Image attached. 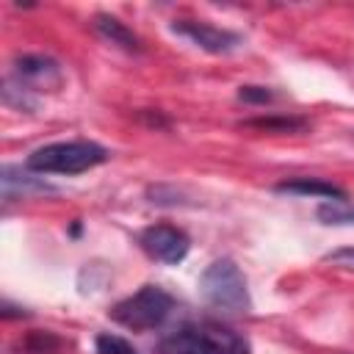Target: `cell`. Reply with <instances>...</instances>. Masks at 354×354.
Instances as JSON below:
<instances>
[{
    "label": "cell",
    "mask_w": 354,
    "mask_h": 354,
    "mask_svg": "<svg viewBox=\"0 0 354 354\" xmlns=\"http://www.w3.org/2000/svg\"><path fill=\"white\" fill-rule=\"evenodd\" d=\"M163 354H252L249 340L216 321L183 324L177 332L163 337Z\"/></svg>",
    "instance_id": "6da1fadb"
},
{
    "label": "cell",
    "mask_w": 354,
    "mask_h": 354,
    "mask_svg": "<svg viewBox=\"0 0 354 354\" xmlns=\"http://www.w3.org/2000/svg\"><path fill=\"white\" fill-rule=\"evenodd\" d=\"M108 160V149L97 141H55L33 149L25 160L28 171L36 174H80Z\"/></svg>",
    "instance_id": "7a4b0ae2"
},
{
    "label": "cell",
    "mask_w": 354,
    "mask_h": 354,
    "mask_svg": "<svg viewBox=\"0 0 354 354\" xmlns=\"http://www.w3.org/2000/svg\"><path fill=\"white\" fill-rule=\"evenodd\" d=\"M199 293L210 307H216L221 313H249L252 310V296H249L246 277L238 268V263L230 260V257L213 260L202 271Z\"/></svg>",
    "instance_id": "3957f363"
},
{
    "label": "cell",
    "mask_w": 354,
    "mask_h": 354,
    "mask_svg": "<svg viewBox=\"0 0 354 354\" xmlns=\"http://www.w3.org/2000/svg\"><path fill=\"white\" fill-rule=\"evenodd\" d=\"M174 310V296L160 288V285H141L136 293L124 296L122 301H116L108 315L122 324L124 329H133V332H149V329H158L169 313Z\"/></svg>",
    "instance_id": "277c9868"
},
{
    "label": "cell",
    "mask_w": 354,
    "mask_h": 354,
    "mask_svg": "<svg viewBox=\"0 0 354 354\" xmlns=\"http://www.w3.org/2000/svg\"><path fill=\"white\" fill-rule=\"evenodd\" d=\"M8 80L17 83V88H22L25 94L28 91H58L64 86V69L50 55L25 53L14 58Z\"/></svg>",
    "instance_id": "5b68a950"
},
{
    "label": "cell",
    "mask_w": 354,
    "mask_h": 354,
    "mask_svg": "<svg viewBox=\"0 0 354 354\" xmlns=\"http://www.w3.org/2000/svg\"><path fill=\"white\" fill-rule=\"evenodd\" d=\"M138 243L152 260L166 263V266L183 263L188 249H191V238L174 224H152V227H147L138 235Z\"/></svg>",
    "instance_id": "8992f818"
},
{
    "label": "cell",
    "mask_w": 354,
    "mask_h": 354,
    "mask_svg": "<svg viewBox=\"0 0 354 354\" xmlns=\"http://www.w3.org/2000/svg\"><path fill=\"white\" fill-rule=\"evenodd\" d=\"M171 30L213 55H227V53L238 50V44H241V36L235 30H227V28H218L210 22H199V19H177V22H171Z\"/></svg>",
    "instance_id": "52a82bcc"
},
{
    "label": "cell",
    "mask_w": 354,
    "mask_h": 354,
    "mask_svg": "<svg viewBox=\"0 0 354 354\" xmlns=\"http://www.w3.org/2000/svg\"><path fill=\"white\" fill-rule=\"evenodd\" d=\"M274 191H279V194H301V196H321V199H329V202H348V194L340 185L318 180V177L282 180V183L274 185Z\"/></svg>",
    "instance_id": "ba28073f"
},
{
    "label": "cell",
    "mask_w": 354,
    "mask_h": 354,
    "mask_svg": "<svg viewBox=\"0 0 354 354\" xmlns=\"http://www.w3.org/2000/svg\"><path fill=\"white\" fill-rule=\"evenodd\" d=\"M0 180H3V199L30 196V194H55V188L50 183H44L41 177H33L30 171H22L17 166H3Z\"/></svg>",
    "instance_id": "9c48e42d"
},
{
    "label": "cell",
    "mask_w": 354,
    "mask_h": 354,
    "mask_svg": "<svg viewBox=\"0 0 354 354\" xmlns=\"http://www.w3.org/2000/svg\"><path fill=\"white\" fill-rule=\"evenodd\" d=\"M91 25H94V30H97L105 41L122 47L124 53H141V50H144L141 39H138L122 19H116V17H111V14H97Z\"/></svg>",
    "instance_id": "30bf717a"
},
{
    "label": "cell",
    "mask_w": 354,
    "mask_h": 354,
    "mask_svg": "<svg viewBox=\"0 0 354 354\" xmlns=\"http://www.w3.org/2000/svg\"><path fill=\"white\" fill-rule=\"evenodd\" d=\"M249 130H260V133H301L307 127L304 116H260V119H243L241 122Z\"/></svg>",
    "instance_id": "8fae6325"
},
{
    "label": "cell",
    "mask_w": 354,
    "mask_h": 354,
    "mask_svg": "<svg viewBox=\"0 0 354 354\" xmlns=\"http://www.w3.org/2000/svg\"><path fill=\"white\" fill-rule=\"evenodd\" d=\"M321 224H354V205L348 202H326L315 213Z\"/></svg>",
    "instance_id": "7c38bea8"
},
{
    "label": "cell",
    "mask_w": 354,
    "mask_h": 354,
    "mask_svg": "<svg viewBox=\"0 0 354 354\" xmlns=\"http://www.w3.org/2000/svg\"><path fill=\"white\" fill-rule=\"evenodd\" d=\"M22 348L28 354H55L61 348V337H55L53 332H30L25 337Z\"/></svg>",
    "instance_id": "4fadbf2b"
},
{
    "label": "cell",
    "mask_w": 354,
    "mask_h": 354,
    "mask_svg": "<svg viewBox=\"0 0 354 354\" xmlns=\"http://www.w3.org/2000/svg\"><path fill=\"white\" fill-rule=\"evenodd\" d=\"M97 354H138V348L119 335L102 332V335H97Z\"/></svg>",
    "instance_id": "5bb4252c"
},
{
    "label": "cell",
    "mask_w": 354,
    "mask_h": 354,
    "mask_svg": "<svg viewBox=\"0 0 354 354\" xmlns=\"http://www.w3.org/2000/svg\"><path fill=\"white\" fill-rule=\"evenodd\" d=\"M277 94L271 91V88H266V86H241L238 88V100L241 102H249V105H266V102H271Z\"/></svg>",
    "instance_id": "9a60e30c"
},
{
    "label": "cell",
    "mask_w": 354,
    "mask_h": 354,
    "mask_svg": "<svg viewBox=\"0 0 354 354\" xmlns=\"http://www.w3.org/2000/svg\"><path fill=\"white\" fill-rule=\"evenodd\" d=\"M324 263H332L337 268H354V246H343V249L324 254Z\"/></svg>",
    "instance_id": "2e32d148"
}]
</instances>
